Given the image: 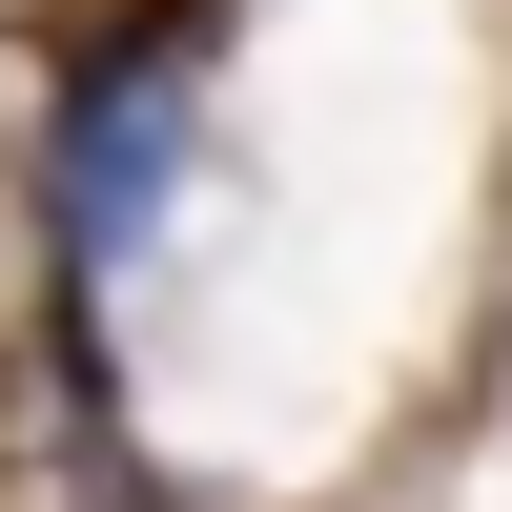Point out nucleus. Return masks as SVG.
Segmentation results:
<instances>
[{
    "label": "nucleus",
    "instance_id": "1",
    "mask_svg": "<svg viewBox=\"0 0 512 512\" xmlns=\"http://www.w3.org/2000/svg\"><path fill=\"white\" fill-rule=\"evenodd\" d=\"M185 144H205V41H185V21L103 41V62L62 82V267H82V287L144 267V226H164V185H185Z\"/></svg>",
    "mask_w": 512,
    "mask_h": 512
}]
</instances>
